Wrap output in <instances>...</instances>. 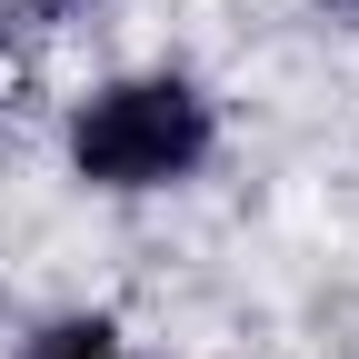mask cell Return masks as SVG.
Segmentation results:
<instances>
[{"label": "cell", "instance_id": "cell-1", "mask_svg": "<svg viewBox=\"0 0 359 359\" xmlns=\"http://www.w3.org/2000/svg\"><path fill=\"white\" fill-rule=\"evenodd\" d=\"M210 150H219V120L200 100V80H180V70L100 80L70 110V170L90 190H170V180H190Z\"/></svg>", "mask_w": 359, "mask_h": 359}, {"label": "cell", "instance_id": "cell-2", "mask_svg": "<svg viewBox=\"0 0 359 359\" xmlns=\"http://www.w3.org/2000/svg\"><path fill=\"white\" fill-rule=\"evenodd\" d=\"M20 359H130V349H120V330H110V320H50Z\"/></svg>", "mask_w": 359, "mask_h": 359}, {"label": "cell", "instance_id": "cell-3", "mask_svg": "<svg viewBox=\"0 0 359 359\" xmlns=\"http://www.w3.org/2000/svg\"><path fill=\"white\" fill-rule=\"evenodd\" d=\"M330 11H339V20H349V30H359V0H330Z\"/></svg>", "mask_w": 359, "mask_h": 359}, {"label": "cell", "instance_id": "cell-4", "mask_svg": "<svg viewBox=\"0 0 359 359\" xmlns=\"http://www.w3.org/2000/svg\"><path fill=\"white\" fill-rule=\"evenodd\" d=\"M0 50H11V11H0Z\"/></svg>", "mask_w": 359, "mask_h": 359}]
</instances>
